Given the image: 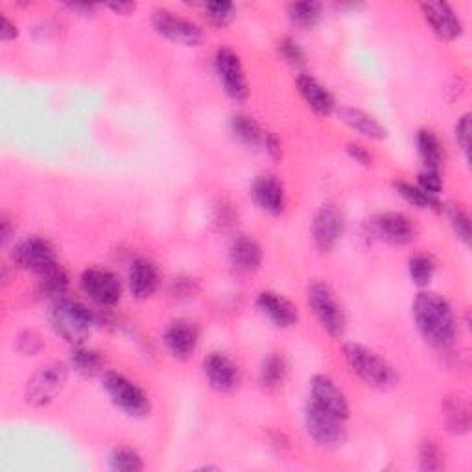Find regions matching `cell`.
<instances>
[{
  "mask_svg": "<svg viewBox=\"0 0 472 472\" xmlns=\"http://www.w3.org/2000/svg\"><path fill=\"white\" fill-rule=\"evenodd\" d=\"M441 419L454 435H465L470 430V408L461 395H449L441 402Z\"/></svg>",
  "mask_w": 472,
  "mask_h": 472,
  "instance_id": "24",
  "label": "cell"
},
{
  "mask_svg": "<svg viewBox=\"0 0 472 472\" xmlns=\"http://www.w3.org/2000/svg\"><path fill=\"white\" fill-rule=\"evenodd\" d=\"M395 190L401 194V196L413 207L425 209V211H443V203L439 198L432 196V194L425 192L421 186L408 183V181H395Z\"/></svg>",
  "mask_w": 472,
  "mask_h": 472,
  "instance_id": "29",
  "label": "cell"
},
{
  "mask_svg": "<svg viewBox=\"0 0 472 472\" xmlns=\"http://www.w3.org/2000/svg\"><path fill=\"white\" fill-rule=\"evenodd\" d=\"M411 316L423 340L434 349L447 351L454 345L458 323L452 304L439 294L421 292L411 302Z\"/></svg>",
  "mask_w": 472,
  "mask_h": 472,
  "instance_id": "1",
  "label": "cell"
},
{
  "mask_svg": "<svg viewBox=\"0 0 472 472\" xmlns=\"http://www.w3.org/2000/svg\"><path fill=\"white\" fill-rule=\"evenodd\" d=\"M286 13L294 26L302 28V30H311V28H314L321 21L323 6L319 3H312V0H307V3H292Z\"/></svg>",
  "mask_w": 472,
  "mask_h": 472,
  "instance_id": "30",
  "label": "cell"
},
{
  "mask_svg": "<svg viewBox=\"0 0 472 472\" xmlns=\"http://www.w3.org/2000/svg\"><path fill=\"white\" fill-rule=\"evenodd\" d=\"M107 8L111 12H115L117 15H129L131 12H135L137 4H133V3H113V4H107Z\"/></svg>",
  "mask_w": 472,
  "mask_h": 472,
  "instance_id": "47",
  "label": "cell"
},
{
  "mask_svg": "<svg viewBox=\"0 0 472 472\" xmlns=\"http://www.w3.org/2000/svg\"><path fill=\"white\" fill-rule=\"evenodd\" d=\"M12 261L13 266L24 271H30L37 277H43L55 266H60L52 244L39 236H30L19 242L12 253Z\"/></svg>",
  "mask_w": 472,
  "mask_h": 472,
  "instance_id": "10",
  "label": "cell"
},
{
  "mask_svg": "<svg viewBox=\"0 0 472 472\" xmlns=\"http://www.w3.org/2000/svg\"><path fill=\"white\" fill-rule=\"evenodd\" d=\"M102 385L119 410H122L129 418H146L152 411V402L146 392L141 385L135 384L131 378H128L122 373L117 371H105L102 375Z\"/></svg>",
  "mask_w": 472,
  "mask_h": 472,
  "instance_id": "5",
  "label": "cell"
},
{
  "mask_svg": "<svg viewBox=\"0 0 472 472\" xmlns=\"http://www.w3.org/2000/svg\"><path fill=\"white\" fill-rule=\"evenodd\" d=\"M470 133H472V122H470V113H465L458 119L454 126V137L458 146L463 150V153L468 157L470 150Z\"/></svg>",
  "mask_w": 472,
  "mask_h": 472,
  "instance_id": "39",
  "label": "cell"
},
{
  "mask_svg": "<svg viewBox=\"0 0 472 472\" xmlns=\"http://www.w3.org/2000/svg\"><path fill=\"white\" fill-rule=\"evenodd\" d=\"M307 304L330 338L340 340L347 330V314L338 295L327 283L314 281L307 288Z\"/></svg>",
  "mask_w": 472,
  "mask_h": 472,
  "instance_id": "4",
  "label": "cell"
},
{
  "mask_svg": "<svg viewBox=\"0 0 472 472\" xmlns=\"http://www.w3.org/2000/svg\"><path fill=\"white\" fill-rule=\"evenodd\" d=\"M70 366L65 362H50L39 368L26 382L24 402L32 408H45L52 404L65 390Z\"/></svg>",
  "mask_w": 472,
  "mask_h": 472,
  "instance_id": "6",
  "label": "cell"
},
{
  "mask_svg": "<svg viewBox=\"0 0 472 472\" xmlns=\"http://www.w3.org/2000/svg\"><path fill=\"white\" fill-rule=\"evenodd\" d=\"M17 351L22 354V356H37L45 344H43V338L39 336L37 330H32V328H26L22 330L21 335L17 336Z\"/></svg>",
  "mask_w": 472,
  "mask_h": 472,
  "instance_id": "38",
  "label": "cell"
},
{
  "mask_svg": "<svg viewBox=\"0 0 472 472\" xmlns=\"http://www.w3.org/2000/svg\"><path fill=\"white\" fill-rule=\"evenodd\" d=\"M418 186H421L425 192L432 194V196L439 198V194L443 192V179H441V172L435 170H426L423 169L418 176Z\"/></svg>",
  "mask_w": 472,
  "mask_h": 472,
  "instance_id": "40",
  "label": "cell"
},
{
  "mask_svg": "<svg viewBox=\"0 0 472 472\" xmlns=\"http://www.w3.org/2000/svg\"><path fill=\"white\" fill-rule=\"evenodd\" d=\"M419 468L426 472H435L445 468V452L435 441L426 439L419 447Z\"/></svg>",
  "mask_w": 472,
  "mask_h": 472,
  "instance_id": "34",
  "label": "cell"
},
{
  "mask_svg": "<svg viewBox=\"0 0 472 472\" xmlns=\"http://www.w3.org/2000/svg\"><path fill=\"white\" fill-rule=\"evenodd\" d=\"M415 145H418V152L425 169L441 172V162L445 159L441 138L432 129H419L418 137H415Z\"/></svg>",
  "mask_w": 472,
  "mask_h": 472,
  "instance_id": "28",
  "label": "cell"
},
{
  "mask_svg": "<svg viewBox=\"0 0 472 472\" xmlns=\"http://www.w3.org/2000/svg\"><path fill=\"white\" fill-rule=\"evenodd\" d=\"M107 467L115 472H141L145 470V460L133 447H117L107 456Z\"/></svg>",
  "mask_w": 472,
  "mask_h": 472,
  "instance_id": "31",
  "label": "cell"
},
{
  "mask_svg": "<svg viewBox=\"0 0 472 472\" xmlns=\"http://www.w3.org/2000/svg\"><path fill=\"white\" fill-rule=\"evenodd\" d=\"M347 153L358 164H362V166H371L373 164V153L366 146H362V145L349 143L347 145Z\"/></svg>",
  "mask_w": 472,
  "mask_h": 472,
  "instance_id": "42",
  "label": "cell"
},
{
  "mask_svg": "<svg viewBox=\"0 0 472 472\" xmlns=\"http://www.w3.org/2000/svg\"><path fill=\"white\" fill-rule=\"evenodd\" d=\"M277 52H279L281 58L292 67H302L304 62H307V55H304L302 46L290 36H283L279 41H277Z\"/></svg>",
  "mask_w": 472,
  "mask_h": 472,
  "instance_id": "37",
  "label": "cell"
},
{
  "mask_svg": "<svg viewBox=\"0 0 472 472\" xmlns=\"http://www.w3.org/2000/svg\"><path fill=\"white\" fill-rule=\"evenodd\" d=\"M311 402L319 406L321 410L336 415V418L349 421L351 406L342 392V387L332 380L328 375H314L311 380Z\"/></svg>",
  "mask_w": 472,
  "mask_h": 472,
  "instance_id": "15",
  "label": "cell"
},
{
  "mask_svg": "<svg viewBox=\"0 0 472 472\" xmlns=\"http://www.w3.org/2000/svg\"><path fill=\"white\" fill-rule=\"evenodd\" d=\"M170 290H172L174 297H179V299L186 297L188 299V297H194L200 292V285L196 279H192V277L181 275V277H176V279L172 281Z\"/></svg>",
  "mask_w": 472,
  "mask_h": 472,
  "instance_id": "41",
  "label": "cell"
},
{
  "mask_svg": "<svg viewBox=\"0 0 472 472\" xmlns=\"http://www.w3.org/2000/svg\"><path fill=\"white\" fill-rule=\"evenodd\" d=\"M408 273L415 286L426 288L435 275V261L430 255L418 253L408 261Z\"/></svg>",
  "mask_w": 472,
  "mask_h": 472,
  "instance_id": "33",
  "label": "cell"
},
{
  "mask_svg": "<svg viewBox=\"0 0 472 472\" xmlns=\"http://www.w3.org/2000/svg\"><path fill=\"white\" fill-rule=\"evenodd\" d=\"M203 375L218 393H233L242 382V371L235 360L221 351H212L203 358Z\"/></svg>",
  "mask_w": 472,
  "mask_h": 472,
  "instance_id": "14",
  "label": "cell"
},
{
  "mask_svg": "<svg viewBox=\"0 0 472 472\" xmlns=\"http://www.w3.org/2000/svg\"><path fill=\"white\" fill-rule=\"evenodd\" d=\"M368 229L373 238H378L385 244L402 247L408 245L418 236L413 221L402 212H378L368 221Z\"/></svg>",
  "mask_w": 472,
  "mask_h": 472,
  "instance_id": "12",
  "label": "cell"
},
{
  "mask_svg": "<svg viewBox=\"0 0 472 472\" xmlns=\"http://www.w3.org/2000/svg\"><path fill=\"white\" fill-rule=\"evenodd\" d=\"M255 307L262 316H266L275 327L279 328H290L299 319V311L295 304L279 292L273 290L261 292L257 295Z\"/></svg>",
  "mask_w": 472,
  "mask_h": 472,
  "instance_id": "20",
  "label": "cell"
},
{
  "mask_svg": "<svg viewBox=\"0 0 472 472\" xmlns=\"http://www.w3.org/2000/svg\"><path fill=\"white\" fill-rule=\"evenodd\" d=\"M152 26L161 37L183 46H198L203 39L202 28L196 22L166 8H159L152 13Z\"/></svg>",
  "mask_w": 472,
  "mask_h": 472,
  "instance_id": "11",
  "label": "cell"
},
{
  "mask_svg": "<svg viewBox=\"0 0 472 472\" xmlns=\"http://www.w3.org/2000/svg\"><path fill=\"white\" fill-rule=\"evenodd\" d=\"M70 369L78 375L93 378L105 373V358L100 351L89 349L86 345H76L70 352Z\"/></svg>",
  "mask_w": 472,
  "mask_h": 472,
  "instance_id": "26",
  "label": "cell"
},
{
  "mask_svg": "<svg viewBox=\"0 0 472 472\" xmlns=\"http://www.w3.org/2000/svg\"><path fill=\"white\" fill-rule=\"evenodd\" d=\"M81 292L102 309H111L122 299V281L120 277L109 268L91 266L79 275Z\"/></svg>",
  "mask_w": 472,
  "mask_h": 472,
  "instance_id": "8",
  "label": "cell"
},
{
  "mask_svg": "<svg viewBox=\"0 0 472 472\" xmlns=\"http://www.w3.org/2000/svg\"><path fill=\"white\" fill-rule=\"evenodd\" d=\"M443 211L447 212V218L451 221V226H452L456 236L463 244H468L470 242V235H472V226H470L468 212L461 205H443Z\"/></svg>",
  "mask_w": 472,
  "mask_h": 472,
  "instance_id": "35",
  "label": "cell"
},
{
  "mask_svg": "<svg viewBox=\"0 0 472 472\" xmlns=\"http://www.w3.org/2000/svg\"><path fill=\"white\" fill-rule=\"evenodd\" d=\"M295 87L301 98L304 100V104H307L316 115L328 117L335 113V109H336L335 96H332V93L314 76L299 74L295 78Z\"/></svg>",
  "mask_w": 472,
  "mask_h": 472,
  "instance_id": "21",
  "label": "cell"
},
{
  "mask_svg": "<svg viewBox=\"0 0 472 472\" xmlns=\"http://www.w3.org/2000/svg\"><path fill=\"white\" fill-rule=\"evenodd\" d=\"M345 233V218L338 205L325 203L312 219V238L319 253H332Z\"/></svg>",
  "mask_w": 472,
  "mask_h": 472,
  "instance_id": "13",
  "label": "cell"
},
{
  "mask_svg": "<svg viewBox=\"0 0 472 472\" xmlns=\"http://www.w3.org/2000/svg\"><path fill=\"white\" fill-rule=\"evenodd\" d=\"M304 428L314 445L327 451L342 447L347 439V421L321 410L311 401L304 408Z\"/></svg>",
  "mask_w": 472,
  "mask_h": 472,
  "instance_id": "7",
  "label": "cell"
},
{
  "mask_svg": "<svg viewBox=\"0 0 472 472\" xmlns=\"http://www.w3.org/2000/svg\"><path fill=\"white\" fill-rule=\"evenodd\" d=\"M17 36H19L17 24L8 15L0 17V41L8 43V41H13Z\"/></svg>",
  "mask_w": 472,
  "mask_h": 472,
  "instance_id": "43",
  "label": "cell"
},
{
  "mask_svg": "<svg viewBox=\"0 0 472 472\" xmlns=\"http://www.w3.org/2000/svg\"><path fill=\"white\" fill-rule=\"evenodd\" d=\"M423 15L432 32L443 41H454L463 34V22L449 3H425Z\"/></svg>",
  "mask_w": 472,
  "mask_h": 472,
  "instance_id": "18",
  "label": "cell"
},
{
  "mask_svg": "<svg viewBox=\"0 0 472 472\" xmlns=\"http://www.w3.org/2000/svg\"><path fill=\"white\" fill-rule=\"evenodd\" d=\"M262 247L249 235H238L229 245V264L240 275L255 273L262 266Z\"/></svg>",
  "mask_w": 472,
  "mask_h": 472,
  "instance_id": "22",
  "label": "cell"
},
{
  "mask_svg": "<svg viewBox=\"0 0 472 472\" xmlns=\"http://www.w3.org/2000/svg\"><path fill=\"white\" fill-rule=\"evenodd\" d=\"M65 6H67L70 12L79 13V15H83V17L93 15L95 10H96L95 4H83V3H69V4H65Z\"/></svg>",
  "mask_w": 472,
  "mask_h": 472,
  "instance_id": "45",
  "label": "cell"
},
{
  "mask_svg": "<svg viewBox=\"0 0 472 472\" xmlns=\"http://www.w3.org/2000/svg\"><path fill=\"white\" fill-rule=\"evenodd\" d=\"M69 290V275L62 266H55L43 277H39V294L48 299H63Z\"/></svg>",
  "mask_w": 472,
  "mask_h": 472,
  "instance_id": "32",
  "label": "cell"
},
{
  "mask_svg": "<svg viewBox=\"0 0 472 472\" xmlns=\"http://www.w3.org/2000/svg\"><path fill=\"white\" fill-rule=\"evenodd\" d=\"M162 342L176 360H188L198 349L200 344V327L196 321L188 318H178L166 327Z\"/></svg>",
  "mask_w": 472,
  "mask_h": 472,
  "instance_id": "16",
  "label": "cell"
},
{
  "mask_svg": "<svg viewBox=\"0 0 472 472\" xmlns=\"http://www.w3.org/2000/svg\"><path fill=\"white\" fill-rule=\"evenodd\" d=\"M338 117L352 131H356L358 135H362L366 138H371V141H384V138H387V128L364 109L342 107L338 111Z\"/></svg>",
  "mask_w": 472,
  "mask_h": 472,
  "instance_id": "23",
  "label": "cell"
},
{
  "mask_svg": "<svg viewBox=\"0 0 472 472\" xmlns=\"http://www.w3.org/2000/svg\"><path fill=\"white\" fill-rule=\"evenodd\" d=\"M252 198L262 212L271 216H279L286 209L285 183L273 174H262L253 181Z\"/></svg>",
  "mask_w": 472,
  "mask_h": 472,
  "instance_id": "17",
  "label": "cell"
},
{
  "mask_svg": "<svg viewBox=\"0 0 472 472\" xmlns=\"http://www.w3.org/2000/svg\"><path fill=\"white\" fill-rule=\"evenodd\" d=\"M262 150L273 159V161H279L283 157V146H281V141L277 138L273 133L268 131L266 135V141H264V146Z\"/></svg>",
  "mask_w": 472,
  "mask_h": 472,
  "instance_id": "44",
  "label": "cell"
},
{
  "mask_svg": "<svg viewBox=\"0 0 472 472\" xmlns=\"http://www.w3.org/2000/svg\"><path fill=\"white\" fill-rule=\"evenodd\" d=\"M128 286L135 299H150L161 286V273L157 264L148 257H137L129 264Z\"/></svg>",
  "mask_w": 472,
  "mask_h": 472,
  "instance_id": "19",
  "label": "cell"
},
{
  "mask_svg": "<svg viewBox=\"0 0 472 472\" xmlns=\"http://www.w3.org/2000/svg\"><path fill=\"white\" fill-rule=\"evenodd\" d=\"M290 373V364L283 352H269L261 364V384L264 390L275 392L286 382Z\"/></svg>",
  "mask_w": 472,
  "mask_h": 472,
  "instance_id": "25",
  "label": "cell"
},
{
  "mask_svg": "<svg viewBox=\"0 0 472 472\" xmlns=\"http://www.w3.org/2000/svg\"><path fill=\"white\" fill-rule=\"evenodd\" d=\"M12 233H13V229H12V221H10V218L4 214L3 219H0V238H3V244H8V242H10Z\"/></svg>",
  "mask_w": 472,
  "mask_h": 472,
  "instance_id": "46",
  "label": "cell"
},
{
  "mask_svg": "<svg viewBox=\"0 0 472 472\" xmlns=\"http://www.w3.org/2000/svg\"><path fill=\"white\" fill-rule=\"evenodd\" d=\"M214 70L226 95L235 102H244L249 96V83L240 55L229 48L219 46L214 55Z\"/></svg>",
  "mask_w": 472,
  "mask_h": 472,
  "instance_id": "9",
  "label": "cell"
},
{
  "mask_svg": "<svg viewBox=\"0 0 472 472\" xmlns=\"http://www.w3.org/2000/svg\"><path fill=\"white\" fill-rule=\"evenodd\" d=\"M231 133L236 141L247 148H262L268 131L262 129V126L249 115H235L231 119Z\"/></svg>",
  "mask_w": 472,
  "mask_h": 472,
  "instance_id": "27",
  "label": "cell"
},
{
  "mask_svg": "<svg viewBox=\"0 0 472 472\" xmlns=\"http://www.w3.org/2000/svg\"><path fill=\"white\" fill-rule=\"evenodd\" d=\"M203 13L212 26L224 28L235 19V4L228 3V0H214V3H207L203 6Z\"/></svg>",
  "mask_w": 472,
  "mask_h": 472,
  "instance_id": "36",
  "label": "cell"
},
{
  "mask_svg": "<svg viewBox=\"0 0 472 472\" xmlns=\"http://www.w3.org/2000/svg\"><path fill=\"white\" fill-rule=\"evenodd\" d=\"M344 358L349 369L364 384L375 387V390L387 392L393 390V387L399 384V375L395 368L378 352H375L373 349L362 344L356 342L345 344Z\"/></svg>",
  "mask_w": 472,
  "mask_h": 472,
  "instance_id": "2",
  "label": "cell"
},
{
  "mask_svg": "<svg viewBox=\"0 0 472 472\" xmlns=\"http://www.w3.org/2000/svg\"><path fill=\"white\" fill-rule=\"evenodd\" d=\"M96 323L95 312L86 304L74 299L54 301L50 311V325L55 335L62 336L70 345H83L91 336V330Z\"/></svg>",
  "mask_w": 472,
  "mask_h": 472,
  "instance_id": "3",
  "label": "cell"
}]
</instances>
